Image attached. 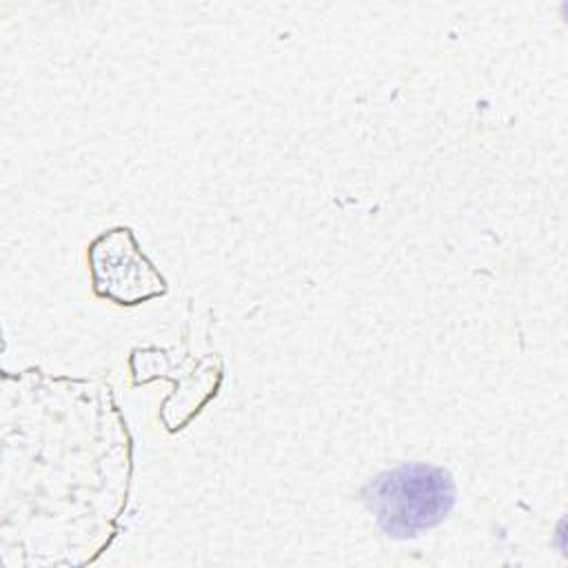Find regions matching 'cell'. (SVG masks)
I'll return each mask as SVG.
<instances>
[{"label": "cell", "mask_w": 568, "mask_h": 568, "mask_svg": "<svg viewBox=\"0 0 568 568\" xmlns=\"http://www.w3.org/2000/svg\"><path fill=\"white\" fill-rule=\"evenodd\" d=\"M359 497L390 539H415L439 526L455 506L453 475L428 462H402L371 477Z\"/></svg>", "instance_id": "6da1fadb"}, {"label": "cell", "mask_w": 568, "mask_h": 568, "mask_svg": "<svg viewBox=\"0 0 568 568\" xmlns=\"http://www.w3.org/2000/svg\"><path fill=\"white\" fill-rule=\"evenodd\" d=\"M87 262L93 293L118 306H138L162 297L169 288L129 226L100 233L87 248Z\"/></svg>", "instance_id": "7a4b0ae2"}]
</instances>
